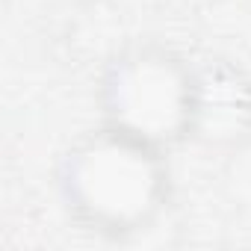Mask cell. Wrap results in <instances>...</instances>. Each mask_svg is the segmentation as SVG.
I'll return each mask as SVG.
<instances>
[{"instance_id": "cell-2", "label": "cell", "mask_w": 251, "mask_h": 251, "mask_svg": "<svg viewBox=\"0 0 251 251\" xmlns=\"http://www.w3.org/2000/svg\"><path fill=\"white\" fill-rule=\"evenodd\" d=\"M103 121L163 151L195 139L198 68L160 42L121 48L100 74Z\"/></svg>"}, {"instance_id": "cell-1", "label": "cell", "mask_w": 251, "mask_h": 251, "mask_svg": "<svg viewBox=\"0 0 251 251\" xmlns=\"http://www.w3.org/2000/svg\"><path fill=\"white\" fill-rule=\"evenodd\" d=\"M166 154L106 121L83 133L56 172L68 216L103 239H130L148 230L172 198Z\"/></svg>"}, {"instance_id": "cell-3", "label": "cell", "mask_w": 251, "mask_h": 251, "mask_svg": "<svg viewBox=\"0 0 251 251\" xmlns=\"http://www.w3.org/2000/svg\"><path fill=\"white\" fill-rule=\"evenodd\" d=\"M195 139L207 145H242L251 139V80L225 59L198 68Z\"/></svg>"}]
</instances>
